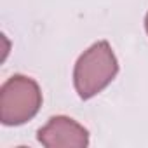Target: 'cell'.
<instances>
[{"label":"cell","instance_id":"obj_3","mask_svg":"<svg viewBox=\"0 0 148 148\" xmlns=\"http://www.w3.org/2000/svg\"><path fill=\"white\" fill-rule=\"evenodd\" d=\"M38 141L47 148H84L89 145V132L84 125L64 115H56L38 129Z\"/></svg>","mask_w":148,"mask_h":148},{"label":"cell","instance_id":"obj_1","mask_svg":"<svg viewBox=\"0 0 148 148\" xmlns=\"http://www.w3.org/2000/svg\"><path fill=\"white\" fill-rule=\"evenodd\" d=\"M119 73V61L106 40L92 44L73 68V86L82 99H91L99 94Z\"/></svg>","mask_w":148,"mask_h":148},{"label":"cell","instance_id":"obj_4","mask_svg":"<svg viewBox=\"0 0 148 148\" xmlns=\"http://www.w3.org/2000/svg\"><path fill=\"white\" fill-rule=\"evenodd\" d=\"M145 28H146V33H148V12H146V18H145Z\"/></svg>","mask_w":148,"mask_h":148},{"label":"cell","instance_id":"obj_2","mask_svg":"<svg viewBox=\"0 0 148 148\" xmlns=\"http://www.w3.org/2000/svg\"><path fill=\"white\" fill-rule=\"evenodd\" d=\"M42 106L38 84L26 75H12L0 87V120L4 125H21L32 120Z\"/></svg>","mask_w":148,"mask_h":148}]
</instances>
